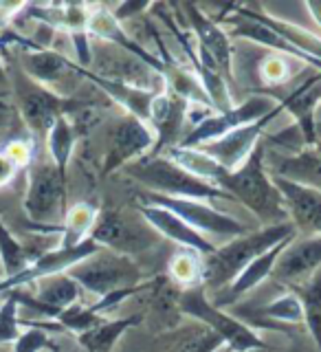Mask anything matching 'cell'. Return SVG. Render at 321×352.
Returning <instances> with one entry per match:
<instances>
[{
    "instance_id": "cell-1",
    "label": "cell",
    "mask_w": 321,
    "mask_h": 352,
    "mask_svg": "<svg viewBox=\"0 0 321 352\" xmlns=\"http://www.w3.org/2000/svg\"><path fill=\"white\" fill-rule=\"evenodd\" d=\"M295 236H297V227L289 220V223L260 227L256 231H249L245 236L225 242L223 247H216L212 256L205 258V271H203L205 291L207 289L223 291L225 286H229L238 278L249 262H253L262 253H267L275 245H280V242Z\"/></svg>"
},
{
    "instance_id": "cell-2",
    "label": "cell",
    "mask_w": 321,
    "mask_h": 352,
    "mask_svg": "<svg viewBox=\"0 0 321 352\" xmlns=\"http://www.w3.org/2000/svg\"><path fill=\"white\" fill-rule=\"evenodd\" d=\"M220 190L236 198V203L245 205L264 227L289 223L284 198L275 187L273 179L264 170V148L258 146L251 157L238 170L227 172Z\"/></svg>"
},
{
    "instance_id": "cell-3",
    "label": "cell",
    "mask_w": 321,
    "mask_h": 352,
    "mask_svg": "<svg viewBox=\"0 0 321 352\" xmlns=\"http://www.w3.org/2000/svg\"><path fill=\"white\" fill-rule=\"evenodd\" d=\"M126 172L130 179L143 185V190L170 196V198H190V201H203V203H218L229 201L236 203L234 196L218 190L214 185H207L194 174L183 170L181 165L170 161L165 154H148L135 163H130Z\"/></svg>"
},
{
    "instance_id": "cell-4",
    "label": "cell",
    "mask_w": 321,
    "mask_h": 352,
    "mask_svg": "<svg viewBox=\"0 0 321 352\" xmlns=\"http://www.w3.org/2000/svg\"><path fill=\"white\" fill-rule=\"evenodd\" d=\"M179 308L183 315H190L198 324H203L212 333H216L223 344L234 352H253L267 348L260 335L249 328L240 317L225 313L207 297L205 286H194L185 289L179 295Z\"/></svg>"
},
{
    "instance_id": "cell-5",
    "label": "cell",
    "mask_w": 321,
    "mask_h": 352,
    "mask_svg": "<svg viewBox=\"0 0 321 352\" xmlns=\"http://www.w3.org/2000/svg\"><path fill=\"white\" fill-rule=\"evenodd\" d=\"M9 84L11 91L16 97V106L22 121L31 130V135H36L44 139L49 135L51 126L60 117L73 115L77 108L82 106V102H75L69 97H60L58 93L49 91V88L40 86L38 82H33L31 77H27L20 71V66H16L14 71H9Z\"/></svg>"
},
{
    "instance_id": "cell-6",
    "label": "cell",
    "mask_w": 321,
    "mask_h": 352,
    "mask_svg": "<svg viewBox=\"0 0 321 352\" xmlns=\"http://www.w3.org/2000/svg\"><path fill=\"white\" fill-rule=\"evenodd\" d=\"M88 238L95 240L102 249L121 253V256L128 258H135L139 253L154 249L161 240V236L143 220L137 209L128 214L121 207L99 209Z\"/></svg>"
},
{
    "instance_id": "cell-7",
    "label": "cell",
    "mask_w": 321,
    "mask_h": 352,
    "mask_svg": "<svg viewBox=\"0 0 321 352\" xmlns=\"http://www.w3.org/2000/svg\"><path fill=\"white\" fill-rule=\"evenodd\" d=\"M69 278L77 282L82 291H88L97 300L108 293L130 289L146 282V273L135 262V258L121 256V253L99 249L91 258L82 260L69 271Z\"/></svg>"
},
{
    "instance_id": "cell-8",
    "label": "cell",
    "mask_w": 321,
    "mask_h": 352,
    "mask_svg": "<svg viewBox=\"0 0 321 352\" xmlns=\"http://www.w3.org/2000/svg\"><path fill=\"white\" fill-rule=\"evenodd\" d=\"M137 203L157 205V207L168 209V212L179 216L183 223H187L194 231L205 236L207 240L218 238V240L229 242L234 238L249 234V227L242 223V220L220 212V209H216L212 203L190 201V198H170V196H161V194H154L148 190L137 192Z\"/></svg>"
},
{
    "instance_id": "cell-9",
    "label": "cell",
    "mask_w": 321,
    "mask_h": 352,
    "mask_svg": "<svg viewBox=\"0 0 321 352\" xmlns=\"http://www.w3.org/2000/svg\"><path fill=\"white\" fill-rule=\"evenodd\" d=\"M22 209L31 225H62L66 216V176L55 168L51 159H38L29 165L27 194Z\"/></svg>"
},
{
    "instance_id": "cell-10",
    "label": "cell",
    "mask_w": 321,
    "mask_h": 352,
    "mask_svg": "<svg viewBox=\"0 0 321 352\" xmlns=\"http://www.w3.org/2000/svg\"><path fill=\"white\" fill-rule=\"evenodd\" d=\"M278 110H280L278 99L271 95H264V93H256V95L247 97L245 102H240L236 108H231L229 113H214L212 117L201 121L194 130L187 132L179 146H183V148L205 146V143H212L242 126H249V124H256V121L267 119L278 113Z\"/></svg>"
},
{
    "instance_id": "cell-11",
    "label": "cell",
    "mask_w": 321,
    "mask_h": 352,
    "mask_svg": "<svg viewBox=\"0 0 321 352\" xmlns=\"http://www.w3.org/2000/svg\"><path fill=\"white\" fill-rule=\"evenodd\" d=\"M154 146H157V135L146 121L132 115L117 119V124L110 128L108 135L102 176H110L121 168H128L130 163L148 157V154H152Z\"/></svg>"
},
{
    "instance_id": "cell-12",
    "label": "cell",
    "mask_w": 321,
    "mask_h": 352,
    "mask_svg": "<svg viewBox=\"0 0 321 352\" xmlns=\"http://www.w3.org/2000/svg\"><path fill=\"white\" fill-rule=\"evenodd\" d=\"M18 66L33 82H38L40 86L49 88V91L58 95L60 86L73 84V80H82V69L73 60H69L64 53L55 49H42L36 42L22 44Z\"/></svg>"
},
{
    "instance_id": "cell-13",
    "label": "cell",
    "mask_w": 321,
    "mask_h": 352,
    "mask_svg": "<svg viewBox=\"0 0 321 352\" xmlns=\"http://www.w3.org/2000/svg\"><path fill=\"white\" fill-rule=\"evenodd\" d=\"M179 9L185 14V25L192 31L196 44L214 60L220 75L231 84L234 80V71H231L234 69V44H231L227 31L214 18H209L203 7L194 3H181Z\"/></svg>"
},
{
    "instance_id": "cell-14",
    "label": "cell",
    "mask_w": 321,
    "mask_h": 352,
    "mask_svg": "<svg viewBox=\"0 0 321 352\" xmlns=\"http://www.w3.org/2000/svg\"><path fill=\"white\" fill-rule=\"evenodd\" d=\"M99 247L95 240L86 238L84 242L75 247H53L47 253H42L40 258L33 260L29 267L22 271L16 278H9L0 282V295L9 293L14 289H25V286H31L33 282H38L42 278H49V275H58V273H69L75 264H80L82 260L91 258L93 253H97Z\"/></svg>"
},
{
    "instance_id": "cell-15",
    "label": "cell",
    "mask_w": 321,
    "mask_h": 352,
    "mask_svg": "<svg viewBox=\"0 0 321 352\" xmlns=\"http://www.w3.org/2000/svg\"><path fill=\"white\" fill-rule=\"evenodd\" d=\"M319 269H321V234H308L304 238L295 236L280 253L271 278L295 291L306 282H311Z\"/></svg>"
},
{
    "instance_id": "cell-16",
    "label": "cell",
    "mask_w": 321,
    "mask_h": 352,
    "mask_svg": "<svg viewBox=\"0 0 321 352\" xmlns=\"http://www.w3.org/2000/svg\"><path fill=\"white\" fill-rule=\"evenodd\" d=\"M278 113H280V110H278ZM278 113L267 117V119H262V121H256V124L242 126V128L229 132V135L220 137V139H216L212 143L198 146V150L205 152L207 157H212L223 170L234 172L251 157L253 150L260 146L262 132L267 130V126L271 124V119L278 117Z\"/></svg>"
},
{
    "instance_id": "cell-17",
    "label": "cell",
    "mask_w": 321,
    "mask_h": 352,
    "mask_svg": "<svg viewBox=\"0 0 321 352\" xmlns=\"http://www.w3.org/2000/svg\"><path fill=\"white\" fill-rule=\"evenodd\" d=\"M187 104L185 99L174 95L172 91H161L152 97L150 106V128L157 135V146L152 154H161L172 146H179L185 137V124H187Z\"/></svg>"
},
{
    "instance_id": "cell-18",
    "label": "cell",
    "mask_w": 321,
    "mask_h": 352,
    "mask_svg": "<svg viewBox=\"0 0 321 352\" xmlns=\"http://www.w3.org/2000/svg\"><path fill=\"white\" fill-rule=\"evenodd\" d=\"M280 190L289 220L295 227L308 229V234H321V190L317 185H304L284 176H271Z\"/></svg>"
},
{
    "instance_id": "cell-19",
    "label": "cell",
    "mask_w": 321,
    "mask_h": 352,
    "mask_svg": "<svg viewBox=\"0 0 321 352\" xmlns=\"http://www.w3.org/2000/svg\"><path fill=\"white\" fill-rule=\"evenodd\" d=\"M137 212L143 216V220H146V223L157 231L161 238L174 242V245H179V249H192V251L201 253V256L207 258V256H212L218 247L212 240H207L205 236L198 234V231H194L187 223H183L179 216L168 212V209L157 207V205L137 203Z\"/></svg>"
},
{
    "instance_id": "cell-20",
    "label": "cell",
    "mask_w": 321,
    "mask_h": 352,
    "mask_svg": "<svg viewBox=\"0 0 321 352\" xmlns=\"http://www.w3.org/2000/svg\"><path fill=\"white\" fill-rule=\"evenodd\" d=\"M82 77L88 80L93 86H97L108 99H113L115 104H119L121 108L126 110V115H132L141 121H150V106H152V97L154 93L150 91H141V88L121 84L115 80H106V77H99L93 71H84L82 69ZM150 126V124H148Z\"/></svg>"
},
{
    "instance_id": "cell-21",
    "label": "cell",
    "mask_w": 321,
    "mask_h": 352,
    "mask_svg": "<svg viewBox=\"0 0 321 352\" xmlns=\"http://www.w3.org/2000/svg\"><path fill=\"white\" fill-rule=\"evenodd\" d=\"M293 238H289V240H284V242H280V245H275L273 249H269L267 253H262V256H258L253 262H249L245 269H242V273L238 275V278L231 282L229 286H225V297L223 300H218V308H223V306H227V304H231V302H236L238 297H242V295H247L249 291H253L256 286H260L264 280L267 278H271V273H273V269H275V262H278V258H280V253L286 249V245H289Z\"/></svg>"
},
{
    "instance_id": "cell-22",
    "label": "cell",
    "mask_w": 321,
    "mask_h": 352,
    "mask_svg": "<svg viewBox=\"0 0 321 352\" xmlns=\"http://www.w3.org/2000/svg\"><path fill=\"white\" fill-rule=\"evenodd\" d=\"M251 319H253V326L275 328V330H280L275 324H304L302 302L293 291H289L280 295L278 300H273L260 308H253Z\"/></svg>"
},
{
    "instance_id": "cell-23",
    "label": "cell",
    "mask_w": 321,
    "mask_h": 352,
    "mask_svg": "<svg viewBox=\"0 0 321 352\" xmlns=\"http://www.w3.org/2000/svg\"><path fill=\"white\" fill-rule=\"evenodd\" d=\"M141 322V315L119 317V319H104L102 324L95 326L93 330L80 335V344L86 348V352H113L117 341L124 337L132 326Z\"/></svg>"
},
{
    "instance_id": "cell-24",
    "label": "cell",
    "mask_w": 321,
    "mask_h": 352,
    "mask_svg": "<svg viewBox=\"0 0 321 352\" xmlns=\"http://www.w3.org/2000/svg\"><path fill=\"white\" fill-rule=\"evenodd\" d=\"M44 141H47V154H49L51 163L66 176L71 157H73L75 146H77V132L71 124V119L60 117L51 126L49 135L44 137Z\"/></svg>"
},
{
    "instance_id": "cell-25",
    "label": "cell",
    "mask_w": 321,
    "mask_h": 352,
    "mask_svg": "<svg viewBox=\"0 0 321 352\" xmlns=\"http://www.w3.org/2000/svg\"><path fill=\"white\" fill-rule=\"evenodd\" d=\"M36 258H38L36 253H33L25 242L11 234V229L5 225V220L0 218V267H3L5 280L20 275Z\"/></svg>"
},
{
    "instance_id": "cell-26",
    "label": "cell",
    "mask_w": 321,
    "mask_h": 352,
    "mask_svg": "<svg viewBox=\"0 0 321 352\" xmlns=\"http://www.w3.org/2000/svg\"><path fill=\"white\" fill-rule=\"evenodd\" d=\"M99 209L93 203H75L66 209L62 223V238L58 247H75L91 236Z\"/></svg>"
},
{
    "instance_id": "cell-27",
    "label": "cell",
    "mask_w": 321,
    "mask_h": 352,
    "mask_svg": "<svg viewBox=\"0 0 321 352\" xmlns=\"http://www.w3.org/2000/svg\"><path fill=\"white\" fill-rule=\"evenodd\" d=\"M304 69H311V66L297 58H291V55H282L273 51L264 55L258 64L262 82L273 88H282L286 84H291Z\"/></svg>"
},
{
    "instance_id": "cell-28",
    "label": "cell",
    "mask_w": 321,
    "mask_h": 352,
    "mask_svg": "<svg viewBox=\"0 0 321 352\" xmlns=\"http://www.w3.org/2000/svg\"><path fill=\"white\" fill-rule=\"evenodd\" d=\"M203 271H205V256L192 249H179L168 262V273L174 282H179L185 289L203 286Z\"/></svg>"
},
{
    "instance_id": "cell-29",
    "label": "cell",
    "mask_w": 321,
    "mask_h": 352,
    "mask_svg": "<svg viewBox=\"0 0 321 352\" xmlns=\"http://www.w3.org/2000/svg\"><path fill=\"white\" fill-rule=\"evenodd\" d=\"M302 302V313H304V326L308 328L313 341L317 344L321 352V273H317L311 282L293 291Z\"/></svg>"
},
{
    "instance_id": "cell-30",
    "label": "cell",
    "mask_w": 321,
    "mask_h": 352,
    "mask_svg": "<svg viewBox=\"0 0 321 352\" xmlns=\"http://www.w3.org/2000/svg\"><path fill=\"white\" fill-rule=\"evenodd\" d=\"M104 319L106 317L93 313L91 306H82L80 302H77L71 308L62 311L55 322H58L64 330H71V333H75L77 337H80V335L88 333V330H93L95 326H99V324L104 322Z\"/></svg>"
},
{
    "instance_id": "cell-31",
    "label": "cell",
    "mask_w": 321,
    "mask_h": 352,
    "mask_svg": "<svg viewBox=\"0 0 321 352\" xmlns=\"http://www.w3.org/2000/svg\"><path fill=\"white\" fill-rule=\"evenodd\" d=\"M220 346H225L223 339L201 324L187 330V333L172 346L170 352H216Z\"/></svg>"
},
{
    "instance_id": "cell-32",
    "label": "cell",
    "mask_w": 321,
    "mask_h": 352,
    "mask_svg": "<svg viewBox=\"0 0 321 352\" xmlns=\"http://www.w3.org/2000/svg\"><path fill=\"white\" fill-rule=\"evenodd\" d=\"M18 300L14 291H9L5 302L0 304V346H11L20 337V319H18Z\"/></svg>"
},
{
    "instance_id": "cell-33",
    "label": "cell",
    "mask_w": 321,
    "mask_h": 352,
    "mask_svg": "<svg viewBox=\"0 0 321 352\" xmlns=\"http://www.w3.org/2000/svg\"><path fill=\"white\" fill-rule=\"evenodd\" d=\"M49 330H44L36 324H31L27 330H22L20 337L11 344V352H44L49 348Z\"/></svg>"
},
{
    "instance_id": "cell-34",
    "label": "cell",
    "mask_w": 321,
    "mask_h": 352,
    "mask_svg": "<svg viewBox=\"0 0 321 352\" xmlns=\"http://www.w3.org/2000/svg\"><path fill=\"white\" fill-rule=\"evenodd\" d=\"M3 152L11 159V163H14L18 170L29 168L33 161V146H31V141H25V139H14L3 148Z\"/></svg>"
},
{
    "instance_id": "cell-35",
    "label": "cell",
    "mask_w": 321,
    "mask_h": 352,
    "mask_svg": "<svg viewBox=\"0 0 321 352\" xmlns=\"http://www.w3.org/2000/svg\"><path fill=\"white\" fill-rule=\"evenodd\" d=\"M152 9L150 3H119L115 5V11H113V16L117 18V22H124L126 18H135V16H141L143 11H148Z\"/></svg>"
},
{
    "instance_id": "cell-36",
    "label": "cell",
    "mask_w": 321,
    "mask_h": 352,
    "mask_svg": "<svg viewBox=\"0 0 321 352\" xmlns=\"http://www.w3.org/2000/svg\"><path fill=\"white\" fill-rule=\"evenodd\" d=\"M16 174H18V168L11 163V159L7 157V154L0 150V187H7L11 181L16 179Z\"/></svg>"
},
{
    "instance_id": "cell-37",
    "label": "cell",
    "mask_w": 321,
    "mask_h": 352,
    "mask_svg": "<svg viewBox=\"0 0 321 352\" xmlns=\"http://www.w3.org/2000/svg\"><path fill=\"white\" fill-rule=\"evenodd\" d=\"M304 5H306L308 16H311V20L315 22V31L321 38V0H308V3H304Z\"/></svg>"
},
{
    "instance_id": "cell-38",
    "label": "cell",
    "mask_w": 321,
    "mask_h": 352,
    "mask_svg": "<svg viewBox=\"0 0 321 352\" xmlns=\"http://www.w3.org/2000/svg\"><path fill=\"white\" fill-rule=\"evenodd\" d=\"M313 132H315L317 146H321V102L317 104L315 113H313Z\"/></svg>"
},
{
    "instance_id": "cell-39",
    "label": "cell",
    "mask_w": 321,
    "mask_h": 352,
    "mask_svg": "<svg viewBox=\"0 0 321 352\" xmlns=\"http://www.w3.org/2000/svg\"><path fill=\"white\" fill-rule=\"evenodd\" d=\"M0 88H11V84H9V69L5 66L3 58H0Z\"/></svg>"
},
{
    "instance_id": "cell-40",
    "label": "cell",
    "mask_w": 321,
    "mask_h": 352,
    "mask_svg": "<svg viewBox=\"0 0 321 352\" xmlns=\"http://www.w3.org/2000/svg\"><path fill=\"white\" fill-rule=\"evenodd\" d=\"M5 126H9V113L5 108H0V128H5Z\"/></svg>"
},
{
    "instance_id": "cell-41",
    "label": "cell",
    "mask_w": 321,
    "mask_h": 352,
    "mask_svg": "<svg viewBox=\"0 0 321 352\" xmlns=\"http://www.w3.org/2000/svg\"><path fill=\"white\" fill-rule=\"evenodd\" d=\"M0 352H11V346H0Z\"/></svg>"
},
{
    "instance_id": "cell-42",
    "label": "cell",
    "mask_w": 321,
    "mask_h": 352,
    "mask_svg": "<svg viewBox=\"0 0 321 352\" xmlns=\"http://www.w3.org/2000/svg\"><path fill=\"white\" fill-rule=\"evenodd\" d=\"M5 280V275H3V267H0V282H3Z\"/></svg>"
},
{
    "instance_id": "cell-43",
    "label": "cell",
    "mask_w": 321,
    "mask_h": 352,
    "mask_svg": "<svg viewBox=\"0 0 321 352\" xmlns=\"http://www.w3.org/2000/svg\"><path fill=\"white\" fill-rule=\"evenodd\" d=\"M319 152H321V146H319Z\"/></svg>"
}]
</instances>
